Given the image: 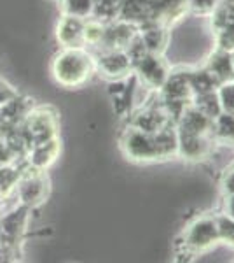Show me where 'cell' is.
Returning <instances> with one entry per match:
<instances>
[{"label":"cell","mask_w":234,"mask_h":263,"mask_svg":"<svg viewBox=\"0 0 234 263\" xmlns=\"http://www.w3.org/2000/svg\"><path fill=\"white\" fill-rule=\"evenodd\" d=\"M95 70V60L84 48H63L51 62V74L63 88H79L86 84Z\"/></svg>","instance_id":"cell-1"},{"label":"cell","mask_w":234,"mask_h":263,"mask_svg":"<svg viewBox=\"0 0 234 263\" xmlns=\"http://www.w3.org/2000/svg\"><path fill=\"white\" fill-rule=\"evenodd\" d=\"M49 192L51 182L46 171L33 168L25 163V168H21L18 184H16V195H18L21 205L35 209L48 200Z\"/></svg>","instance_id":"cell-2"},{"label":"cell","mask_w":234,"mask_h":263,"mask_svg":"<svg viewBox=\"0 0 234 263\" xmlns=\"http://www.w3.org/2000/svg\"><path fill=\"white\" fill-rule=\"evenodd\" d=\"M21 130L27 135L30 146L58 137V112L53 107H33L21 123Z\"/></svg>","instance_id":"cell-3"},{"label":"cell","mask_w":234,"mask_h":263,"mask_svg":"<svg viewBox=\"0 0 234 263\" xmlns=\"http://www.w3.org/2000/svg\"><path fill=\"white\" fill-rule=\"evenodd\" d=\"M122 149L131 160H154L159 156L156 135L131 126L122 137Z\"/></svg>","instance_id":"cell-4"},{"label":"cell","mask_w":234,"mask_h":263,"mask_svg":"<svg viewBox=\"0 0 234 263\" xmlns=\"http://www.w3.org/2000/svg\"><path fill=\"white\" fill-rule=\"evenodd\" d=\"M30 219V209L25 205L14 209L0 219V246L14 248L25 235Z\"/></svg>","instance_id":"cell-5"},{"label":"cell","mask_w":234,"mask_h":263,"mask_svg":"<svg viewBox=\"0 0 234 263\" xmlns=\"http://www.w3.org/2000/svg\"><path fill=\"white\" fill-rule=\"evenodd\" d=\"M131 65H133V62L124 49H105L96 60L98 72L110 79L124 78L130 72Z\"/></svg>","instance_id":"cell-6"},{"label":"cell","mask_w":234,"mask_h":263,"mask_svg":"<svg viewBox=\"0 0 234 263\" xmlns=\"http://www.w3.org/2000/svg\"><path fill=\"white\" fill-rule=\"evenodd\" d=\"M59 151H61V142H59V139L58 137L49 139V141H46V142L30 146L28 153L25 155V163L33 168L46 171L49 165H53L56 162Z\"/></svg>","instance_id":"cell-7"},{"label":"cell","mask_w":234,"mask_h":263,"mask_svg":"<svg viewBox=\"0 0 234 263\" xmlns=\"http://www.w3.org/2000/svg\"><path fill=\"white\" fill-rule=\"evenodd\" d=\"M84 18L63 16L56 25V39L63 48H84Z\"/></svg>","instance_id":"cell-8"},{"label":"cell","mask_w":234,"mask_h":263,"mask_svg":"<svg viewBox=\"0 0 234 263\" xmlns=\"http://www.w3.org/2000/svg\"><path fill=\"white\" fill-rule=\"evenodd\" d=\"M219 239V227L211 219H199L196 221L187 235V246L196 249L210 248Z\"/></svg>","instance_id":"cell-9"},{"label":"cell","mask_w":234,"mask_h":263,"mask_svg":"<svg viewBox=\"0 0 234 263\" xmlns=\"http://www.w3.org/2000/svg\"><path fill=\"white\" fill-rule=\"evenodd\" d=\"M35 107V102L30 97L16 95L6 105L0 107V120L4 125H21L27 114Z\"/></svg>","instance_id":"cell-10"},{"label":"cell","mask_w":234,"mask_h":263,"mask_svg":"<svg viewBox=\"0 0 234 263\" xmlns=\"http://www.w3.org/2000/svg\"><path fill=\"white\" fill-rule=\"evenodd\" d=\"M138 70L142 74V79L145 81L148 86H161L166 79V69L163 65V62L159 60L154 54H145L142 60L137 62Z\"/></svg>","instance_id":"cell-11"},{"label":"cell","mask_w":234,"mask_h":263,"mask_svg":"<svg viewBox=\"0 0 234 263\" xmlns=\"http://www.w3.org/2000/svg\"><path fill=\"white\" fill-rule=\"evenodd\" d=\"M142 42L151 53H159L166 44V33L161 27H157L154 21H148L142 30Z\"/></svg>","instance_id":"cell-12"},{"label":"cell","mask_w":234,"mask_h":263,"mask_svg":"<svg viewBox=\"0 0 234 263\" xmlns=\"http://www.w3.org/2000/svg\"><path fill=\"white\" fill-rule=\"evenodd\" d=\"M58 7L63 16L86 20L93 14V0H58Z\"/></svg>","instance_id":"cell-13"},{"label":"cell","mask_w":234,"mask_h":263,"mask_svg":"<svg viewBox=\"0 0 234 263\" xmlns=\"http://www.w3.org/2000/svg\"><path fill=\"white\" fill-rule=\"evenodd\" d=\"M21 174V167H16L14 162L0 167V197H7L16 190Z\"/></svg>","instance_id":"cell-14"},{"label":"cell","mask_w":234,"mask_h":263,"mask_svg":"<svg viewBox=\"0 0 234 263\" xmlns=\"http://www.w3.org/2000/svg\"><path fill=\"white\" fill-rule=\"evenodd\" d=\"M190 79L185 76H173L166 84V95L169 97L172 102H182L187 99L190 93Z\"/></svg>","instance_id":"cell-15"},{"label":"cell","mask_w":234,"mask_h":263,"mask_svg":"<svg viewBox=\"0 0 234 263\" xmlns=\"http://www.w3.org/2000/svg\"><path fill=\"white\" fill-rule=\"evenodd\" d=\"M232 72H234L232 60L227 57V54H219V57L211 62L210 74L214 76L215 79H227L232 76Z\"/></svg>","instance_id":"cell-16"},{"label":"cell","mask_w":234,"mask_h":263,"mask_svg":"<svg viewBox=\"0 0 234 263\" xmlns=\"http://www.w3.org/2000/svg\"><path fill=\"white\" fill-rule=\"evenodd\" d=\"M217 132L225 139H234V114H222L215 121Z\"/></svg>","instance_id":"cell-17"},{"label":"cell","mask_w":234,"mask_h":263,"mask_svg":"<svg viewBox=\"0 0 234 263\" xmlns=\"http://www.w3.org/2000/svg\"><path fill=\"white\" fill-rule=\"evenodd\" d=\"M220 102H222L224 109L229 112H234V84H225L220 90Z\"/></svg>","instance_id":"cell-18"},{"label":"cell","mask_w":234,"mask_h":263,"mask_svg":"<svg viewBox=\"0 0 234 263\" xmlns=\"http://www.w3.org/2000/svg\"><path fill=\"white\" fill-rule=\"evenodd\" d=\"M217 227H219V237H224L225 240L234 244V219H222Z\"/></svg>","instance_id":"cell-19"},{"label":"cell","mask_w":234,"mask_h":263,"mask_svg":"<svg viewBox=\"0 0 234 263\" xmlns=\"http://www.w3.org/2000/svg\"><path fill=\"white\" fill-rule=\"evenodd\" d=\"M16 95H18V91H16L6 79L0 78V107L6 105L11 99H14Z\"/></svg>","instance_id":"cell-20"},{"label":"cell","mask_w":234,"mask_h":263,"mask_svg":"<svg viewBox=\"0 0 234 263\" xmlns=\"http://www.w3.org/2000/svg\"><path fill=\"white\" fill-rule=\"evenodd\" d=\"M16 160V156L12 155L11 149L7 147V144L4 142V139L0 137V167L6 163H12Z\"/></svg>","instance_id":"cell-21"},{"label":"cell","mask_w":234,"mask_h":263,"mask_svg":"<svg viewBox=\"0 0 234 263\" xmlns=\"http://www.w3.org/2000/svg\"><path fill=\"white\" fill-rule=\"evenodd\" d=\"M190 4L196 7H199L201 11H206V9H211L215 4V0H190Z\"/></svg>","instance_id":"cell-22"},{"label":"cell","mask_w":234,"mask_h":263,"mask_svg":"<svg viewBox=\"0 0 234 263\" xmlns=\"http://www.w3.org/2000/svg\"><path fill=\"white\" fill-rule=\"evenodd\" d=\"M225 188H227L231 193H234V172L229 174V177L225 179Z\"/></svg>","instance_id":"cell-23"},{"label":"cell","mask_w":234,"mask_h":263,"mask_svg":"<svg viewBox=\"0 0 234 263\" xmlns=\"http://www.w3.org/2000/svg\"><path fill=\"white\" fill-rule=\"evenodd\" d=\"M229 216H231V219H234V197L229 200Z\"/></svg>","instance_id":"cell-24"},{"label":"cell","mask_w":234,"mask_h":263,"mask_svg":"<svg viewBox=\"0 0 234 263\" xmlns=\"http://www.w3.org/2000/svg\"><path fill=\"white\" fill-rule=\"evenodd\" d=\"M232 67H234V60H232Z\"/></svg>","instance_id":"cell-25"}]
</instances>
